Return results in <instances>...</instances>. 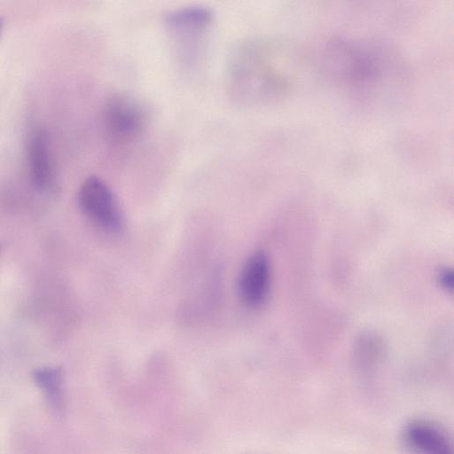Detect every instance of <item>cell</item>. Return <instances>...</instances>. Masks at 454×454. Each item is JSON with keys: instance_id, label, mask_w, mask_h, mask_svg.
<instances>
[{"instance_id": "6da1fadb", "label": "cell", "mask_w": 454, "mask_h": 454, "mask_svg": "<svg viewBox=\"0 0 454 454\" xmlns=\"http://www.w3.org/2000/svg\"><path fill=\"white\" fill-rule=\"evenodd\" d=\"M78 202L83 215L102 231L118 234L122 231L121 209L112 190L102 179L88 177L79 189Z\"/></svg>"}, {"instance_id": "7a4b0ae2", "label": "cell", "mask_w": 454, "mask_h": 454, "mask_svg": "<svg viewBox=\"0 0 454 454\" xmlns=\"http://www.w3.org/2000/svg\"><path fill=\"white\" fill-rule=\"evenodd\" d=\"M103 126L107 136L120 144L137 138L146 124L144 106L127 95L111 97L103 108Z\"/></svg>"}, {"instance_id": "3957f363", "label": "cell", "mask_w": 454, "mask_h": 454, "mask_svg": "<svg viewBox=\"0 0 454 454\" xmlns=\"http://www.w3.org/2000/svg\"><path fill=\"white\" fill-rule=\"evenodd\" d=\"M270 285V266L265 253L251 254L244 263L239 278V293L243 302L258 308L266 301Z\"/></svg>"}, {"instance_id": "277c9868", "label": "cell", "mask_w": 454, "mask_h": 454, "mask_svg": "<svg viewBox=\"0 0 454 454\" xmlns=\"http://www.w3.org/2000/svg\"><path fill=\"white\" fill-rule=\"evenodd\" d=\"M408 443L419 451L428 454H450L452 444L446 433L427 421H414L405 431Z\"/></svg>"}, {"instance_id": "5b68a950", "label": "cell", "mask_w": 454, "mask_h": 454, "mask_svg": "<svg viewBox=\"0 0 454 454\" xmlns=\"http://www.w3.org/2000/svg\"><path fill=\"white\" fill-rule=\"evenodd\" d=\"M211 15L204 8L192 7L173 12L168 16L167 23L173 33L185 42L200 36L208 27Z\"/></svg>"}, {"instance_id": "8992f818", "label": "cell", "mask_w": 454, "mask_h": 454, "mask_svg": "<svg viewBox=\"0 0 454 454\" xmlns=\"http://www.w3.org/2000/svg\"><path fill=\"white\" fill-rule=\"evenodd\" d=\"M28 167L33 184L38 189L45 188L51 177V160L47 142L43 134L35 135L30 141Z\"/></svg>"}, {"instance_id": "52a82bcc", "label": "cell", "mask_w": 454, "mask_h": 454, "mask_svg": "<svg viewBox=\"0 0 454 454\" xmlns=\"http://www.w3.org/2000/svg\"><path fill=\"white\" fill-rule=\"evenodd\" d=\"M33 378L51 408L59 413L64 408L63 373L59 367H42L34 372Z\"/></svg>"}, {"instance_id": "ba28073f", "label": "cell", "mask_w": 454, "mask_h": 454, "mask_svg": "<svg viewBox=\"0 0 454 454\" xmlns=\"http://www.w3.org/2000/svg\"><path fill=\"white\" fill-rule=\"evenodd\" d=\"M438 281L440 283V286L447 290V291H452L453 289V275L452 271L449 269H443L440 271L438 275Z\"/></svg>"}]
</instances>
